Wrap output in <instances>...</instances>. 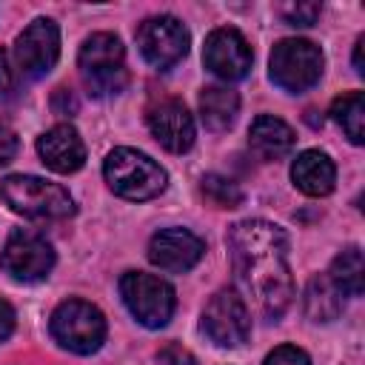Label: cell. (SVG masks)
I'll return each instance as SVG.
<instances>
[{"mask_svg": "<svg viewBox=\"0 0 365 365\" xmlns=\"http://www.w3.org/2000/svg\"><path fill=\"white\" fill-rule=\"evenodd\" d=\"M228 248L234 274L254 308L268 319H279L294 297L285 231L268 220H242L231 225Z\"/></svg>", "mask_w": 365, "mask_h": 365, "instance_id": "obj_1", "label": "cell"}, {"mask_svg": "<svg viewBox=\"0 0 365 365\" xmlns=\"http://www.w3.org/2000/svg\"><path fill=\"white\" fill-rule=\"evenodd\" d=\"M77 66H80V77H83L88 94H94V97L120 94L128 83L125 48L120 43V37H114L108 31H97L83 40Z\"/></svg>", "mask_w": 365, "mask_h": 365, "instance_id": "obj_2", "label": "cell"}, {"mask_svg": "<svg viewBox=\"0 0 365 365\" xmlns=\"http://www.w3.org/2000/svg\"><path fill=\"white\" fill-rule=\"evenodd\" d=\"M0 197L6 205L31 220H66L74 214L71 194L51 180L34 174H11L0 182Z\"/></svg>", "mask_w": 365, "mask_h": 365, "instance_id": "obj_3", "label": "cell"}, {"mask_svg": "<svg viewBox=\"0 0 365 365\" xmlns=\"http://www.w3.org/2000/svg\"><path fill=\"white\" fill-rule=\"evenodd\" d=\"M103 174L108 188L123 200L143 202L165 191V171L134 148H114L103 163Z\"/></svg>", "mask_w": 365, "mask_h": 365, "instance_id": "obj_4", "label": "cell"}, {"mask_svg": "<svg viewBox=\"0 0 365 365\" xmlns=\"http://www.w3.org/2000/svg\"><path fill=\"white\" fill-rule=\"evenodd\" d=\"M271 80L288 91V94H302L314 88L322 77V51L311 40L302 37H285L274 46L271 60H268Z\"/></svg>", "mask_w": 365, "mask_h": 365, "instance_id": "obj_5", "label": "cell"}, {"mask_svg": "<svg viewBox=\"0 0 365 365\" xmlns=\"http://www.w3.org/2000/svg\"><path fill=\"white\" fill-rule=\"evenodd\" d=\"M51 336L74 354H94L106 342V317L86 299H66L51 314Z\"/></svg>", "mask_w": 365, "mask_h": 365, "instance_id": "obj_6", "label": "cell"}, {"mask_svg": "<svg viewBox=\"0 0 365 365\" xmlns=\"http://www.w3.org/2000/svg\"><path fill=\"white\" fill-rule=\"evenodd\" d=\"M120 297L131 317L145 328H163L174 314V288L145 271H125L120 277Z\"/></svg>", "mask_w": 365, "mask_h": 365, "instance_id": "obj_7", "label": "cell"}, {"mask_svg": "<svg viewBox=\"0 0 365 365\" xmlns=\"http://www.w3.org/2000/svg\"><path fill=\"white\" fill-rule=\"evenodd\" d=\"M0 268L17 282H40L54 268V248L43 234L14 228L3 245Z\"/></svg>", "mask_w": 365, "mask_h": 365, "instance_id": "obj_8", "label": "cell"}, {"mask_svg": "<svg viewBox=\"0 0 365 365\" xmlns=\"http://www.w3.org/2000/svg\"><path fill=\"white\" fill-rule=\"evenodd\" d=\"M137 48L148 66L165 71L188 54V29L171 14L148 17L137 29Z\"/></svg>", "mask_w": 365, "mask_h": 365, "instance_id": "obj_9", "label": "cell"}, {"mask_svg": "<svg viewBox=\"0 0 365 365\" xmlns=\"http://www.w3.org/2000/svg\"><path fill=\"white\" fill-rule=\"evenodd\" d=\"M202 334L220 348H237L251 334V314L242 297L231 288L217 291L202 311Z\"/></svg>", "mask_w": 365, "mask_h": 365, "instance_id": "obj_10", "label": "cell"}, {"mask_svg": "<svg viewBox=\"0 0 365 365\" xmlns=\"http://www.w3.org/2000/svg\"><path fill=\"white\" fill-rule=\"evenodd\" d=\"M60 57V29L48 17L31 20L14 43V60L20 74L37 80L46 77Z\"/></svg>", "mask_w": 365, "mask_h": 365, "instance_id": "obj_11", "label": "cell"}, {"mask_svg": "<svg viewBox=\"0 0 365 365\" xmlns=\"http://www.w3.org/2000/svg\"><path fill=\"white\" fill-rule=\"evenodd\" d=\"M202 60H205V68L211 74H217L225 83H234V80H242L248 74L254 54H251L248 40L237 29H214L205 37Z\"/></svg>", "mask_w": 365, "mask_h": 365, "instance_id": "obj_12", "label": "cell"}, {"mask_svg": "<svg viewBox=\"0 0 365 365\" xmlns=\"http://www.w3.org/2000/svg\"><path fill=\"white\" fill-rule=\"evenodd\" d=\"M151 137L171 154H182L194 145V117L188 114L185 103L177 97H165L154 103L145 114Z\"/></svg>", "mask_w": 365, "mask_h": 365, "instance_id": "obj_13", "label": "cell"}, {"mask_svg": "<svg viewBox=\"0 0 365 365\" xmlns=\"http://www.w3.org/2000/svg\"><path fill=\"white\" fill-rule=\"evenodd\" d=\"M205 251V242L191 234L188 228H163L151 237L148 242V259L160 271L168 274H182L200 262Z\"/></svg>", "mask_w": 365, "mask_h": 365, "instance_id": "obj_14", "label": "cell"}, {"mask_svg": "<svg viewBox=\"0 0 365 365\" xmlns=\"http://www.w3.org/2000/svg\"><path fill=\"white\" fill-rule=\"evenodd\" d=\"M37 154H40V160L51 171H57V174H74L86 163V143L80 140V134H77L74 125L60 123V125L48 128L37 140Z\"/></svg>", "mask_w": 365, "mask_h": 365, "instance_id": "obj_15", "label": "cell"}, {"mask_svg": "<svg viewBox=\"0 0 365 365\" xmlns=\"http://www.w3.org/2000/svg\"><path fill=\"white\" fill-rule=\"evenodd\" d=\"M291 180L294 185L308 194V197H325L334 191V182H336V168L331 163L328 154L322 151H302L294 165H291Z\"/></svg>", "mask_w": 365, "mask_h": 365, "instance_id": "obj_16", "label": "cell"}, {"mask_svg": "<svg viewBox=\"0 0 365 365\" xmlns=\"http://www.w3.org/2000/svg\"><path fill=\"white\" fill-rule=\"evenodd\" d=\"M248 145L262 160H282L294 148V131L285 120L271 117V114H259L248 128Z\"/></svg>", "mask_w": 365, "mask_h": 365, "instance_id": "obj_17", "label": "cell"}, {"mask_svg": "<svg viewBox=\"0 0 365 365\" xmlns=\"http://www.w3.org/2000/svg\"><path fill=\"white\" fill-rule=\"evenodd\" d=\"M240 111V97L228 86H208L200 91V117L208 131H225L234 125Z\"/></svg>", "mask_w": 365, "mask_h": 365, "instance_id": "obj_18", "label": "cell"}, {"mask_svg": "<svg viewBox=\"0 0 365 365\" xmlns=\"http://www.w3.org/2000/svg\"><path fill=\"white\" fill-rule=\"evenodd\" d=\"M342 291L331 282L328 274H317L305 285V314L314 322H331L342 314Z\"/></svg>", "mask_w": 365, "mask_h": 365, "instance_id": "obj_19", "label": "cell"}, {"mask_svg": "<svg viewBox=\"0 0 365 365\" xmlns=\"http://www.w3.org/2000/svg\"><path fill=\"white\" fill-rule=\"evenodd\" d=\"M331 282L348 294V297H359L362 288H365V262H362V251L356 245L345 248L342 254L334 257L331 262V271H328Z\"/></svg>", "mask_w": 365, "mask_h": 365, "instance_id": "obj_20", "label": "cell"}, {"mask_svg": "<svg viewBox=\"0 0 365 365\" xmlns=\"http://www.w3.org/2000/svg\"><path fill=\"white\" fill-rule=\"evenodd\" d=\"M331 117L348 134V140L354 145H362V140H365V97H362V91H348V94L336 97L331 106Z\"/></svg>", "mask_w": 365, "mask_h": 365, "instance_id": "obj_21", "label": "cell"}, {"mask_svg": "<svg viewBox=\"0 0 365 365\" xmlns=\"http://www.w3.org/2000/svg\"><path fill=\"white\" fill-rule=\"evenodd\" d=\"M200 188H202L205 200L217 208H237L242 202V188L222 174H205Z\"/></svg>", "mask_w": 365, "mask_h": 365, "instance_id": "obj_22", "label": "cell"}, {"mask_svg": "<svg viewBox=\"0 0 365 365\" xmlns=\"http://www.w3.org/2000/svg\"><path fill=\"white\" fill-rule=\"evenodd\" d=\"M277 11L288 26H314L322 9L319 3H282Z\"/></svg>", "mask_w": 365, "mask_h": 365, "instance_id": "obj_23", "label": "cell"}, {"mask_svg": "<svg viewBox=\"0 0 365 365\" xmlns=\"http://www.w3.org/2000/svg\"><path fill=\"white\" fill-rule=\"evenodd\" d=\"M262 365H311V359H308V354H305L302 348H297V345H279V348H274V351L265 356Z\"/></svg>", "mask_w": 365, "mask_h": 365, "instance_id": "obj_24", "label": "cell"}, {"mask_svg": "<svg viewBox=\"0 0 365 365\" xmlns=\"http://www.w3.org/2000/svg\"><path fill=\"white\" fill-rule=\"evenodd\" d=\"M157 365H197V359H194V354L185 351L182 345L168 342L165 348L157 351Z\"/></svg>", "mask_w": 365, "mask_h": 365, "instance_id": "obj_25", "label": "cell"}, {"mask_svg": "<svg viewBox=\"0 0 365 365\" xmlns=\"http://www.w3.org/2000/svg\"><path fill=\"white\" fill-rule=\"evenodd\" d=\"M17 148H20L17 134H14L11 128L0 125V168H3V165H9V163L17 157Z\"/></svg>", "mask_w": 365, "mask_h": 365, "instance_id": "obj_26", "label": "cell"}, {"mask_svg": "<svg viewBox=\"0 0 365 365\" xmlns=\"http://www.w3.org/2000/svg\"><path fill=\"white\" fill-rule=\"evenodd\" d=\"M51 108H54V114L71 117V114L77 111V100H74V94H71L68 88H57L54 97H51Z\"/></svg>", "mask_w": 365, "mask_h": 365, "instance_id": "obj_27", "label": "cell"}, {"mask_svg": "<svg viewBox=\"0 0 365 365\" xmlns=\"http://www.w3.org/2000/svg\"><path fill=\"white\" fill-rule=\"evenodd\" d=\"M14 88V68L9 60V51L0 48V94H9Z\"/></svg>", "mask_w": 365, "mask_h": 365, "instance_id": "obj_28", "label": "cell"}, {"mask_svg": "<svg viewBox=\"0 0 365 365\" xmlns=\"http://www.w3.org/2000/svg\"><path fill=\"white\" fill-rule=\"evenodd\" d=\"M11 331H14V308L6 299H0V342L9 339Z\"/></svg>", "mask_w": 365, "mask_h": 365, "instance_id": "obj_29", "label": "cell"}, {"mask_svg": "<svg viewBox=\"0 0 365 365\" xmlns=\"http://www.w3.org/2000/svg\"><path fill=\"white\" fill-rule=\"evenodd\" d=\"M362 46H365V37H359L356 46H354V71H356V74H365V66H362Z\"/></svg>", "mask_w": 365, "mask_h": 365, "instance_id": "obj_30", "label": "cell"}]
</instances>
